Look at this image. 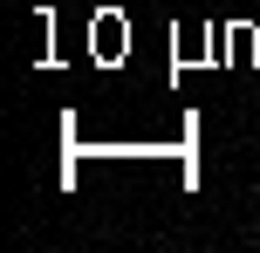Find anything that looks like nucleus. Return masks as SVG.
Segmentation results:
<instances>
[]
</instances>
